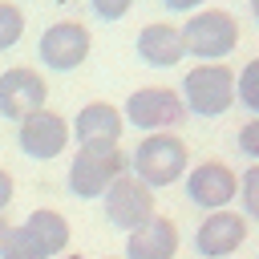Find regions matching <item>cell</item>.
I'll use <instances>...</instances> for the list:
<instances>
[{"label": "cell", "instance_id": "1", "mask_svg": "<svg viewBox=\"0 0 259 259\" xmlns=\"http://www.w3.org/2000/svg\"><path fill=\"white\" fill-rule=\"evenodd\" d=\"M190 170V150L178 134L162 130V134H146L138 146H134V158H130V174L142 178L150 190H162V186H174L182 182V174Z\"/></svg>", "mask_w": 259, "mask_h": 259}, {"label": "cell", "instance_id": "18", "mask_svg": "<svg viewBox=\"0 0 259 259\" xmlns=\"http://www.w3.org/2000/svg\"><path fill=\"white\" fill-rule=\"evenodd\" d=\"M24 36V12L12 0H0V53H8Z\"/></svg>", "mask_w": 259, "mask_h": 259}, {"label": "cell", "instance_id": "6", "mask_svg": "<svg viewBox=\"0 0 259 259\" xmlns=\"http://www.w3.org/2000/svg\"><path fill=\"white\" fill-rule=\"evenodd\" d=\"M101 206H105V219H109L117 231H125V235L138 231V227H146V223L158 214V206H154V190H150L142 178H134L130 170L117 174V178L105 186Z\"/></svg>", "mask_w": 259, "mask_h": 259}, {"label": "cell", "instance_id": "5", "mask_svg": "<svg viewBox=\"0 0 259 259\" xmlns=\"http://www.w3.org/2000/svg\"><path fill=\"white\" fill-rule=\"evenodd\" d=\"M121 117H125L134 130L162 134V130H174V125L186 117V105H182L178 89H170V85H142V89H134V93L125 97Z\"/></svg>", "mask_w": 259, "mask_h": 259}, {"label": "cell", "instance_id": "17", "mask_svg": "<svg viewBox=\"0 0 259 259\" xmlns=\"http://www.w3.org/2000/svg\"><path fill=\"white\" fill-rule=\"evenodd\" d=\"M235 101L247 105V109L259 117V57L247 61V65L235 73Z\"/></svg>", "mask_w": 259, "mask_h": 259}, {"label": "cell", "instance_id": "15", "mask_svg": "<svg viewBox=\"0 0 259 259\" xmlns=\"http://www.w3.org/2000/svg\"><path fill=\"white\" fill-rule=\"evenodd\" d=\"M24 227L45 243V251L49 255H61L65 247H69V239H73V231H69V219L61 214V210H49V206H40V210H32L28 219H24Z\"/></svg>", "mask_w": 259, "mask_h": 259}, {"label": "cell", "instance_id": "11", "mask_svg": "<svg viewBox=\"0 0 259 259\" xmlns=\"http://www.w3.org/2000/svg\"><path fill=\"white\" fill-rule=\"evenodd\" d=\"M243 243H247V219L235 214L231 206L206 210V219H202L198 231H194V251H198L202 259H227V255H235Z\"/></svg>", "mask_w": 259, "mask_h": 259}, {"label": "cell", "instance_id": "13", "mask_svg": "<svg viewBox=\"0 0 259 259\" xmlns=\"http://www.w3.org/2000/svg\"><path fill=\"white\" fill-rule=\"evenodd\" d=\"M125 117L113 101H89L77 109V117L69 121V134L85 146V142H121Z\"/></svg>", "mask_w": 259, "mask_h": 259}, {"label": "cell", "instance_id": "25", "mask_svg": "<svg viewBox=\"0 0 259 259\" xmlns=\"http://www.w3.org/2000/svg\"><path fill=\"white\" fill-rule=\"evenodd\" d=\"M251 12H255V20H259V0H251Z\"/></svg>", "mask_w": 259, "mask_h": 259}, {"label": "cell", "instance_id": "24", "mask_svg": "<svg viewBox=\"0 0 259 259\" xmlns=\"http://www.w3.org/2000/svg\"><path fill=\"white\" fill-rule=\"evenodd\" d=\"M4 235H8V219L0 214V243H4Z\"/></svg>", "mask_w": 259, "mask_h": 259}, {"label": "cell", "instance_id": "9", "mask_svg": "<svg viewBox=\"0 0 259 259\" xmlns=\"http://www.w3.org/2000/svg\"><path fill=\"white\" fill-rule=\"evenodd\" d=\"M89 49H93V36H89V28L81 20H57V24H49L40 32V45H36L40 61L49 69H57V73L81 69L85 57H89Z\"/></svg>", "mask_w": 259, "mask_h": 259}, {"label": "cell", "instance_id": "23", "mask_svg": "<svg viewBox=\"0 0 259 259\" xmlns=\"http://www.w3.org/2000/svg\"><path fill=\"white\" fill-rule=\"evenodd\" d=\"M170 12H198L202 8V0H162Z\"/></svg>", "mask_w": 259, "mask_h": 259}, {"label": "cell", "instance_id": "16", "mask_svg": "<svg viewBox=\"0 0 259 259\" xmlns=\"http://www.w3.org/2000/svg\"><path fill=\"white\" fill-rule=\"evenodd\" d=\"M0 259H53V255H49L45 243L20 223V227H8V235H4V243H0Z\"/></svg>", "mask_w": 259, "mask_h": 259}, {"label": "cell", "instance_id": "4", "mask_svg": "<svg viewBox=\"0 0 259 259\" xmlns=\"http://www.w3.org/2000/svg\"><path fill=\"white\" fill-rule=\"evenodd\" d=\"M178 32H182L186 57H198V61H223L239 45V20L227 8H198Z\"/></svg>", "mask_w": 259, "mask_h": 259}, {"label": "cell", "instance_id": "22", "mask_svg": "<svg viewBox=\"0 0 259 259\" xmlns=\"http://www.w3.org/2000/svg\"><path fill=\"white\" fill-rule=\"evenodd\" d=\"M12 194H16V182H12V174H8V170H0V214L8 210Z\"/></svg>", "mask_w": 259, "mask_h": 259}, {"label": "cell", "instance_id": "2", "mask_svg": "<svg viewBox=\"0 0 259 259\" xmlns=\"http://www.w3.org/2000/svg\"><path fill=\"white\" fill-rule=\"evenodd\" d=\"M178 97H182L186 113H194V117H223L235 105V73H231V65H223V61L194 65L182 77Z\"/></svg>", "mask_w": 259, "mask_h": 259}, {"label": "cell", "instance_id": "14", "mask_svg": "<svg viewBox=\"0 0 259 259\" xmlns=\"http://www.w3.org/2000/svg\"><path fill=\"white\" fill-rule=\"evenodd\" d=\"M138 57L150 65V69H174L186 49H182V32L178 24H166V20H154L138 32Z\"/></svg>", "mask_w": 259, "mask_h": 259}, {"label": "cell", "instance_id": "21", "mask_svg": "<svg viewBox=\"0 0 259 259\" xmlns=\"http://www.w3.org/2000/svg\"><path fill=\"white\" fill-rule=\"evenodd\" d=\"M239 150H243L247 158L259 162V117H251V121L239 130Z\"/></svg>", "mask_w": 259, "mask_h": 259}, {"label": "cell", "instance_id": "12", "mask_svg": "<svg viewBox=\"0 0 259 259\" xmlns=\"http://www.w3.org/2000/svg\"><path fill=\"white\" fill-rule=\"evenodd\" d=\"M178 243H182L178 223L166 219V214H154L146 227H138V231L125 235V255L121 259H174Z\"/></svg>", "mask_w": 259, "mask_h": 259}, {"label": "cell", "instance_id": "7", "mask_svg": "<svg viewBox=\"0 0 259 259\" xmlns=\"http://www.w3.org/2000/svg\"><path fill=\"white\" fill-rule=\"evenodd\" d=\"M182 178H186L182 182L186 186V198L198 210H223V206H231L239 198V174L227 162H219V158H206V162L190 166Z\"/></svg>", "mask_w": 259, "mask_h": 259}, {"label": "cell", "instance_id": "3", "mask_svg": "<svg viewBox=\"0 0 259 259\" xmlns=\"http://www.w3.org/2000/svg\"><path fill=\"white\" fill-rule=\"evenodd\" d=\"M130 170V158L117 142H85L69 162V190L77 198H101L105 186Z\"/></svg>", "mask_w": 259, "mask_h": 259}, {"label": "cell", "instance_id": "8", "mask_svg": "<svg viewBox=\"0 0 259 259\" xmlns=\"http://www.w3.org/2000/svg\"><path fill=\"white\" fill-rule=\"evenodd\" d=\"M69 121L61 117V113H53L49 105L45 109H36V113H28L24 121H16V146H20V154H28L32 162H53V158H61L65 154V146H69Z\"/></svg>", "mask_w": 259, "mask_h": 259}, {"label": "cell", "instance_id": "20", "mask_svg": "<svg viewBox=\"0 0 259 259\" xmlns=\"http://www.w3.org/2000/svg\"><path fill=\"white\" fill-rule=\"evenodd\" d=\"M89 8H93V16H97V20L113 24V20H121V16L134 8V0H89Z\"/></svg>", "mask_w": 259, "mask_h": 259}, {"label": "cell", "instance_id": "26", "mask_svg": "<svg viewBox=\"0 0 259 259\" xmlns=\"http://www.w3.org/2000/svg\"><path fill=\"white\" fill-rule=\"evenodd\" d=\"M105 259H121V255H105Z\"/></svg>", "mask_w": 259, "mask_h": 259}, {"label": "cell", "instance_id": "19", "mask_svg": "<svg viewBox=\"0 0 259 259\" xmlns=\"http://www.w3.org/2000/svg\"><path fill=\"white\" fill-rule=\"evenodd\" d=\"M239 198H243V219H259V162L239 174Z\"/></svg>", "mask_w": 259, "mask_h": 259}, {"label": "cell", "instance_id": "10", "mask_svg": "<svg viewBox=\"0 0 259 259\" xmlns=\"http://www.w3.org/2000/svg\"><path fill=\"white\" fill-rule=\"evenodd\" d=\"M49 101V81L28 69V65H12L0 73V117L8 121H24L28 113L45 109Z\"/></svg>", "mask_w": 259, "mask_h": 259}]
</instances>
